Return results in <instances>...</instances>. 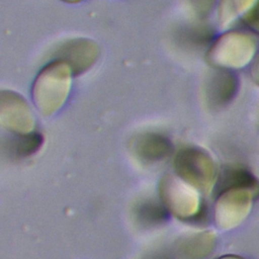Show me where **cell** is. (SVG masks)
<instances>
[{"label": "cell", "instance_id": "ac0fdd59", "mask_svg": "<svg viewBox=\"0 0 259 259\" xmlns=\"http://www.w3.org/2000/svg\"><path fill=\"white\" fill-rule=\"evenodd\" d=\"M249 74L252 83L259 88V51L257 52L251 65L249 66Z\"/></svg>", "mask_w": 259, "mask_h": 259}, {"label": "cell", "instance_id": "6da1fadb", "mask_svg": "<svg viewBox=\"0 0 259 259\" xmlns=\"http://www.w3.org/2000/svg\"><path fill=\"white\" fill-rule=\"evenodd\" d=\"M72 76L71 68L60 60H54L39 71L31 88V96L42 114L51 115L64 105L70 93Z\"/></svg>", "mask_w": 259, "mask_h": 259}, {"label": "cell", "instance_id": "5b68a950", "mask_svg": "<svg viewBox=\"0 0 259 259\" xmlns=\"http://www.w3.org/2000/svg\"><path fill=\"white\" fill-rule=\"evenodd\" d=\"M161 201L166 208L181 220L195 219L200 210L197 189L180 177H163L160 183Z\"/></svg>", "mask_w": 259, "mask_h": 259}, {"label": "cell", "instance_id": "9a60e30c", "mask_svg": "<svg viewBox=\"0 0 259 259\" xmlns=\"http://www.w3.org/2000/svg\"><path fill=\"white\" fill-rule=\"evenodd\" d=\"M44 138L38 133H29L24 135H17L10 141L11 153L16 157L25 158L31 156L41 147Z\"/></svg>", "mask_w": 259, "mask_h": 259}, {"label": "cell", "instance_id": "2e32d148", "mask_svg": "<svg viewBox=\"0 0 259 259\" xmlns=\"http://www.w3.org/2000/svg\"><path fill=\"white\" fill-rule=\"evenodd\" d=\"M188 3L193 13L199 19H202L211 13L219 0H188Z\"/></svg>", "mask_w": 259, "mask_h": 259}, {"label": "cell", "instance_id": "30bf717a", "mask_svg": "<svg viewBox=\"0 0 259 259\" xmlns=\"http://www.w3.org/2000/svg\"><path fill=\"white\" fill-rule=\"evenodd\" d=\"M217 245V234L203 231L180 238L175 244V253L180 259H207Z\"/></svg>", "mask_w": 259, "mask_h": 259}, {"label": "cell", "instance_id": "52a82bcc", "mask_svg": "<svg viewBox=\"0 0 259 259\" xmlns=\"http://www.w3.org/2000/svg\"><path fill=\"white\" fill-rule=\"evenodd\" d=\"M54 56L55 60L65 62L73 75H80L95 64L99 57V48L91 39L74 38L62 44Z\"/></svg>", "mask_w": 259, "mask_h": 259}, {"label": "cell", "instance_id": "44dd1931", "mask_svg": "<svg viewBox=\"0 0 259 259\" xmlns=\"http://www.w3.org/2000/svg\"><path fill=\"white\" fill-rule=\"evenodd\" d=\"M65 2H69V3H76V2H79L81 0H63Z\"/></svg>", "mask_w": 259, "mask_h": 259}, {"label": "cell", "instance_id": "5bb4252c", "mask_svg": "<svg viewBox=\"0 0 259 259\" xmlns=\"http://www.w3.org/2000/svg\"><path fill=\"white\" fill-rule=\"evenodd\" d=\"M231 186H245L253 189L259 196V181L246 168L241 166H231L223 170L219 176V187L221 190Z\"/></svg>", "mask_w": 259, "mask_h": 259}, {"label": "cell", "instance_id": "d6986e66", "mask_svg": "<svg viewBox=\"0 0 259 259\" xmlns=\"http://www.w3.org/2000/svg\"><path fill=\"white\" fill-rule=\"evenodd\" d=\"M143 259H174L172 255H170L166 251H155L153 253L147 254Z\"/></svg>", "mask_w": 259, "mask_h": 259}, {"label": "cell", "instance_id": "ba28073f", "mask_svg": "<svg viewBox=\"0 0 259 259\" xmlns=\"http://www.w3.org/2000/svg\"><path fill=\"white\" fill-rule=\"evenodd\" d=\"M240 80L233 71L215 69L204 83V97L208 106L220 109L229 105L237 96Z\"/></svg>", "mask_w": 259, "mask_h": 259}, {"label": "cell", "instance_id": "3957f363", "mask_svg": "<svg viewBox=\"0 0 259 259\" xmlns=\"http://www.w3.org/2000/svg\"><path fill=\"white\" fill-rule=\"evenodd\" d=\"M177 176L197 190L209 192L217 183L218 170L211 156L197 147L181 149L175 156Z\"/></svg>", "mask_w": 259, "mask_h": 259}, {"label": "cell", "instance_id": "ffe728a7", "mask_svg": "<svg viewBox=\"0 0 259 259\" xmlns=\"http://www.w3.org/2000/svg\"><path fill=\"white\" fill-rule=\"evenodd\" d=\"M218 259H244V258L237 256V255H224Z\"/></svg>", "mask_w": 259, "mask_h": 259}, {"label": "cell", "instance_id": "8992f818", "mask_svg": "<svg viewBox=\"0 0 259 259\" xmlns=\"http://www.w3.org/2000/svg\"><path fill=\"white\" fill-rule=\"evenodd\" d=\"M0 122L7 131L17 135L29 134L34 126V118L27 102L10 90L1 91Z\"/></svg>", "mask_w": 259, "mask_h": 259}, {"label": "cell", "instance_id": "7c38bea8", "mask_svg": "<svg viewBox=\"0 0 259 259\" xmlns=\"http://www.w3.org/2000/svg\"><path fill=\"white\" fill-rule=\"evenodd\" d=\"M168 211L163 202L144 199L134 206L133 215L139 226L153 228L163 225L167 221Z\"/></svg>", "mask_w": 259, "mask_h": 259}, {"label": "cell", "instance_id": "7a4b0ae2", "mask_svg": "<svg viewBox=\"0 0 259 259\" xmlns=\"http://www.w3.org/2000/svg\"><path fill=\"white\" fill-rule=\"evenodd\" d=\"M257 52L251 34L230 30L213 39L207 49L206 60L214 69L235 72L250 66Z\"/></svg>", "mask_w": 259, "mask_h": 259}, {"label": "cell", "instance_id": "4fadbf2b", "mask_svg": "<svg viewBox=\"0 0 259 259\" xmlns=\"http://www.w3.org/2000/svg\"><path fill=\"white\" fill-rule=\"evenodd\" d=\"M258 0H219L218 23L227 28L237 20H241Z\"/></svg>", "mask_w": 259, "mask_h": 259}, {"label": "cell", "instance_id": "277c9868", "mask_svg": "<svg viewBox=\"0 0 259 259\" xmlns=\"http://www.w3.org/2000/svg\"><path fill=\"white\" fill-rule=\"evenodd\" d=\"M257 196L253 189L245 186H231L221 190L213 212L217 227L223 231L239 227L249 215Z\"/></svg>", "mask_w": 259, "mask_h": 259}, {"label": "cell", "instance_id": "e0dca14e", "mask_svg": "<svg viewBox=\"0 0 259 259\" xmlns=\"http://www.w3.org/2000/svg\"><path fill=\"white\" fill-rule=\"evenodd\" d=\"M245 26L253 33L259 35V0L251 10L241 19Z\"/></svg>", "mask_w": 259, "mask_h": 259}, {"label": "cell", "instance_id": "8fae6325", "mask_svg": "<svg viewBox=\"0 0 259 259\" xmlns=\"http://www.w3.org/2000/svg\"><path fill=\"white\" fill-rule=\"evenodd\" d=\"M213 39L212 29L201 22L187 23L175 32V40L178 45L188 50H200L205 47L208 49Z\"/></svg>", "mask_w": 259, "mask_h": 259}, {"label": "cell", "instance_id": "9c48e42d", "mask_svg": "<svg viewBox=\"0 0 259 259\" xmlns=\"http://www.w3.org/2000/svg\"><path fill=\"white\" fill-rule=\"evenodd\" d=\"M131 149L140 162L153 164L164 160L171 154L172 143L163 134L147 132L133 139Z\"/></svg>", "mask_w": 259, "mask_h": 259}]
</instances>
